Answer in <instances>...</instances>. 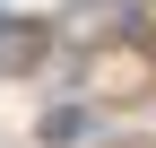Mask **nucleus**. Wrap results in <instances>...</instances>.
I'll use <instances>...</instances> for the list:
<instances>
[{
  "label": "nucleus",
  "instance_id": "2",
  "mask_svg": "<svg viewBox=\"0 0 156 148\" xmlns=\"http://www.w3.org/2000/svg\"><path fill=\"white\" fill-rule=\"evenodd\" d=\"M113 148H156V139H113Z\"/></svg>",
  "mask_w": 156,
  "mask_h": 148
},
{
  "label": "nucleus",
  "instance_id": "1",
  "mask_svg": "<svg viewBox=\"0 0 156 148\" xmlns=\"http://www.w3.org/2000/svg\"><path fill=\"white\" fill-rule=\"evenodd\" d=\"M87 96H104V105H147L156 96V52L147 44H104L87 61Z\"/></svg>",
  "mask_w": 156,
  "mask_h": 148
}]
</instances>
